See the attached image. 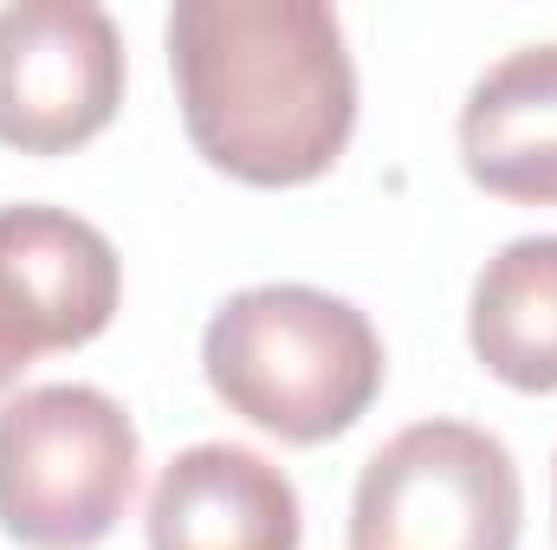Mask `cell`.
<instances>
[{
  "label": "cell",
  "mask_w": 557,
  "mask_h": 550,
  "mask_svg": "<svg viewBox=\"0 0 557 550\" xmlns=\"http://www.w3.org/2000/svg\"><path fill=\"white\" fill-rule=\"evenodd\" d=\"M182 130L247 188L318 182L357 130V65L324 0H175Z\"/></svg>",
  "instance_id": "6da1fadb"
},
{
  "label": "cell",
  "mask_w": 557,
  "mask_h": 550,
  "mask_svg": "<svg viewBox=\"0 0 557 550\" xmlns=\"http://www.w3.org/2000/svg\"><path fill=\"white\" fill-rule=\"evenodd\" d=\"M208 389L260 434L318 447L383 396L376 324L318 285H247L201 330Z\"/></svg>",
  "instance_id": "7a4b0ae2"
},
{
  "label": "cell",
  "mask_w": 557,
  "mask_h": 550,
  "mask_svg": "<svg viewBox=\"0 0 557 550\" xmlns=\"http://www.w3.org/2000/svg\"><path fill=\"white\" fill-rule=\"evenodd\" d=\"M143 440L117 396L46 383L0 402V532L26 550H91L137 499Z\"/></svg>",
  "instance_id": "3957f363"
},
{
  "label": "cell",
  "mask_w": 557,
  "mask_h": 550,
  "mask_svg": "<svg viewBox=\"0 0 557 550\" xmlns=\"http://www.w3.org/2000/svg\"><path fill=\"white\" fill-rule=\"evenodd\" d=\"M519 466L473 421H416L383 440L350 499V550H519Z\"/></svg>",
  "instance_id": "277c9868"
},
{
  "label": "cell",
  "mask_w": 557,
  "mask_h": 550,
  "mask_svg": "<svg viewBox=\"0 0 557 550\" xmlns=\"http://www.w3.org/2000/svg\"><path fill=\"white\" fill-rule=\"evenodd\" d=\"M124 104V39L98 0L0 7V142L20 155H72L111 130Z\"/></svg>",
  "instance_id": "5b68a950"
},
{
  "label": "cell",
  "mask_w": 557,
  "mask_h": 550,
  "mask_svg": "<svg viewBox=\"0 0 557 550\" xmlns=\"http://www.w3.org/2000/svg\"><path fill=\"white\" fill-rule=\"evenodd\" d=\"M117 298L124 260L91 221L46 201L0 208V389L52 350L104 337Z\"/></svg>",
  "instance_id": "8992f818"
},
{
  "label": "cell",
  "mask_w": 557,
  "mask_h": 550,
  "mask_svg": "<svg viewBox=\"0 0 557 550\" xmlns=\"http://www.w3.org/2000/svg\"><path fill=\"white\" fill-rule=\"evenodd\" d=\"M298 492L234 440L182 447L149 492V550H298Z\"/></svg>",
  "instance_id": "52a82bcc"
},
{
  "label": "cell",
  "mask_w": 557,
  "mask_h": 550,
  "mask_svg": "<svg viewBox=\"0 0 557 550\" xmlns=\"http://www.w3.org/2000/svg\"><path fill=\"white\" fill-rule=\"evenodd\" d=\"M460 168L473 188L557 208V39L486 65L460 104Z\"/></svg>",
  "instance_id": "ba28073f"
},
{
  "label": "cell",
  "mask_w": 557,
  "mask_h": 550,
  "mask_svg": "<svg viewBox=\"0 0 557 550\" xmlns=\"http://www.w3.org/2000/svg\"><path fill=\"white\" fill-rule=\"evenodd\" d=\"M467 343L519 396H557V234L506 240L467 304Z\"/></svg>",
  "instance_id": "9c48e42d"
}]
</instances>
